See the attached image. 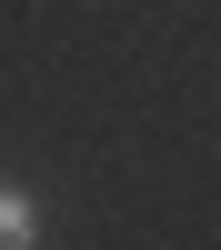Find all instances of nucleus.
I'll return each instance as SVG.
<instances>
[{"label": "nucleus", "mask_w": 221, "mask_h": 250, "mask_svg": "<svg viewBox=\"0 0 221 250\" xmlns=\"http://www.w3.org/2000/svg\"><path fill=\"white\" fill-rule=\"evenodd\" d=\"M30 240H40V200L20 180H0V250H30Z\"/></svg>", "instance_id": "f257e3e1"}]
</instances>
